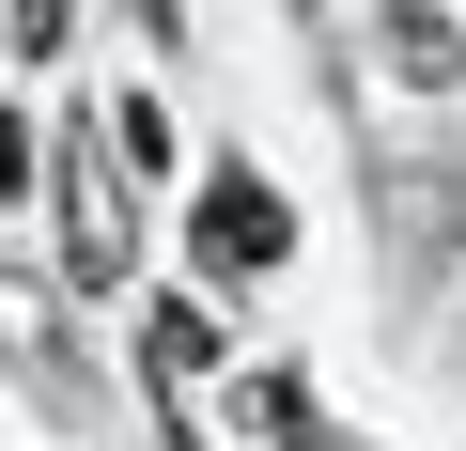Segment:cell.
<instances>
[{"label":"cell","mask_w":466,"mask_h":451,"mask_svg":"<svg viewBox=\"0 0 466 451\" xmlns=\"http://www.w3.org/2000/svg\"><path fill=\"white\" fill-rule=\"evenodd\" d=\"M16 187H47V156H32V125H16V109H0V202H16Z\"/></svg>","instance_id":"cell-5"},{"label":"cell","mask_w":466,"mask_h":451,"mask_svg":"<svg viewBox=\"0 0 466 451\" xmlns=\"http://www.w3.org/2000/svg\"><path fill=\"white\" fill-rule=\"evenodd\" d=\"M389 63H404V94H451L466 78V32L435 16V0H389Z\"/></svg>","instance_id":"cell-3"},{"label":"cell","mask_w":466,"mask_h":451,"mask_svg":"<svg viewBox=\"0 0 466 451\" xmlns=\"http://www.w3.org/2000/svg\"><path fill=\"white\" fill-rule=\"evenodd\" d=\"M140 358H156V389H187V374L218 358V327H202V312H156V327H140Z\"/></svg>","instance_id":"cell-4"},{"label":"cell","mask_w":466,"mask_h":451,"mask_svg":"<svg viewBox=\"0 0 466 451\" xmlns=\"http://www.w3.org/2000/svg\"><path fill=\"white\" fill-rule=\"evenodd\" d=\"M280 250H296V202H280L265 171H218V187H202V281H265Z\"/></svg>","instance_id":"cell-2"},{"label":"cell","mask_w":466,"mask_h":451,"mask_svg":"<svg viewBox=\"0 0 466 451\" xmlns=\"http://www.w3.org/2000/svg\"><path fill=\"white\" fill-rule=\"evenodd\" d=\"M125 171H140V156H125V125H109V109H78V125H63V250H78V281H94V296L140 265V187H125Z\"/></svg>","instance_id":"cell-1"}]
</instances>
